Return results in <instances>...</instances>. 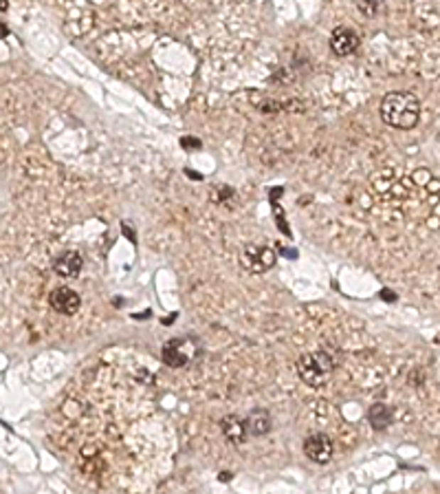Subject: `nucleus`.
Masks as SVG:
<instances>
[{"label": "nucleus", "instance_id": "ddd939ff", "mask_svg": "<svg viewBox=\"0 0 440 494\" xmlns=\"http://www.w3.org/2000/svg\"><path fill=\"white\" fill-rule=\"evenodd\" d=\"M181 144H183V148H190V150H198L200 148L198 140H194V137H183Z\"/></svg>", "mask_w": 440, "mask_h": 494}, {"label": "nucleus", "instance_id": "6e6552de", "mask_svg": "<svg viewBox=\"0 0 440 494\" xmlns=\"http://www.w3.org/2000/svg\"><path fill=\"white\" fill-rule=\"evenodd\" d=\"M82 267H84V261L73 250H66V252L58 254L55 261H53V272L60 278H75V276H80Z\"/></svg>", "mask_w": 440, "mask_h": 494}, {"label": "nucleus", "instance_id": "39448f33", "mask_svg": "<svg viewBox=\"0 0 440 494\" xmlns=\"http://www.w3.org/2000/svg\"><path fill=\"white\" fill-rule=\"evenodd\" d=\"M49 303L58 313H62V316H73V313H77L82 307L80 294L71 287H55L49 296Z\"/></svg>", "mask_w": 440, "mask_h": 494}, {"label": "nucleus", "instance_id": "f03ea898", "mask_svg": "<svg viewBox=\"0 0 440 494\" xmlns=\"http://www.w3.org/2000/svg\"><path fill=\"white\" fill-rule=\"evenodd\" d=\"M335 371V362L328 353L323 351H313V353H304L297 360V375L302 377L304 384L308 387H323L331 379Z\"/></svg>", "mask_w": 440, "mask_h": 494}, {"label": "nucleus", "instance_id": "2eb2a0df", "mask_svg": "<svg viewBox=\"0 0 440 494\" xmlns=\"http://www.w3.org/2000/svg\"><path fill=\"white\" fill-rule=\"evenodd\" d=\"M383 298H387V303H392V298H395V296H392V294H390V291L385 289V291H383Z\"/></svg>", "mask_w": 440, "mask_h": 494}, {"label": "nucleus", "instance_id": "f257e3e1", "mask_svg": "<svg viewBox=\"0 0 440 494\" xmlns=\"http://www.w3.org/2000/svg\"><path fill=\"white\" fill-rule=\"evenodd\" d=\"M381 117L392 128L409 130L419 124L421 100L409 91H392L381 102Z\"/></svg>", "mask_w": 440, "mask_h": 494}, {"label": "nucleus", "instance_id": "9d476101", "mask_svg": "<svg viewBox=\"0 0 440 494\" xmlns=\"http://www.w3.org/2000/svg\"><path fill=\"white\" fill-rule=\"evenodd\" d=\"M247 424V433L251 437H260V435H267L271 431V415L264 411V409H256V411H251L245 419Z\"/></svg>", "mask_w": 440, "mask_h": 494}, {"label": "nucleus", "instance_id": "4468645a", "mask_svg": "<svg viewBox=\"0 0 440 494\" xmlns=\"http://www.w3.org/2000/svg\"><path fill=\"white\" fill-rule=\"evenodd\" d=\"M5 36H9V31H7L5 25H0V38H5Z\"/></svg>", "mask_w": 440, "mask_h": 494}, {"label": "nucleus", "instance_id": "20e7f679", "mask_svg": "<svg viewBox=\"0 0 440 494\" xmlns=\"http://www.w3.org/2000/svg\"><path fill=\"white\" fill-rule=\"evenodd\" d=\"M240 263L251 274H264L275 265V254L267 245H245L240 252Z\"/></svg>", "mask_w": 440, "mask_h": 494}, {"label": "nucleus", "instance_id": "423d86ee", "mask_svg": "<svg viewBox=\"0 0 440 494\" xmlns=\"http://www.w3.org/2000/svg\"><path fill=\"white\" fill-rule=\"evenodd\" d=\"M304 453L315 463H328L333 459V441L323 433H315L304 441Z\"/></svg>", "mask_w": 440, "mask_h": 494}, {"label": "nucleus", "instance_id": "0eeeda50", "mask_svg": "<svg viewBox=\"0 0 440 494\" xmlns=\"http://www.w3.org/2000/svg\"><path fill=\"white\" fill-rule=\"evenodd\" d=\"M359 47V36L350 27H337L331 33V49L337 56H350Z\"/></svg>", "mask_w": 440, "mask_h": 494}, {"label": "nucleus", "instance_id": "f8f14e48", "mask_svg": "<svg viewBox=\"0 0 440 494\" xmlns=\"http://www.w3.org/2000/svg\"><path fill=\"white\" fill-rule=\"evenodd\" d=\"M357 7H359V11H363L367 18H372V16L379 11V5H377V3H359Z\"/></svg>", "mask_w": 440, "mask_h": 494}, {"label": "nucleus", "instance_id": "9b49d317", "mask_svg": "<svg viewBox=\"0 0 440 494\" xmlns=\"http://www.w3.org/2000/svg\"><path fill=\"white\" fill-rule=\"evenodd\" d=\"M367 419H370V424H372L377 431H385L387 426L395 421V411H392L387 404L379 401V404H372V406H370Z\"/></svg>", "mask_w": 440, "mask_h": 494}, {"label": "nucleus", "instance_id": "1a4fd4ad", "mask_svg": "<svg viewBox=\"0 0 440 494\" xmlns=\"http://www.w3.org/2000/svg\"><path fill=\"white\" fill-rule=\"evenodd\" d=\"M220 431L222 435L231 441V443H242L249 433H247V424L245 419H240L238 415H227L220 419Z\"/></svg>", "mask_w": 440, "mask_h": 494}, {"label": "nucleus", "instance_id": "7ed1b4c3", "mask_svg": "<svg viewBox=\"0 0 440 494\" xmlns=\"http://www.w3.org/2000/svg\"><path fill=\"white\" fill-rule=\"evenodd\" d=\"M196 342L192 338H174L170 342L163 345V351H161V357L163 362L172 369H181L185 364L192 362V357L196 355Z\"/></svg>", "mask_w": 440, "mask_h": 494}]
</instances>
